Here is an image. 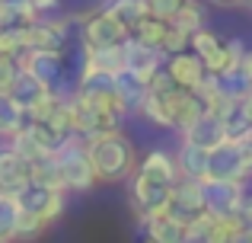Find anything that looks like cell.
Returning a JSON list of instances; mask_svg holds the SVG:
<instances>
[{
    "label": "cell",
    "instance_id": "33",
    "mask_svg": "<svg viewBox=\"0 0 252 243\" xmlns=\"http://www.w3.org/2000/svg\"><path fill=\"white\" fill-rule=\"evenodd\" d=\"M191 45V35H185L182 29H176V26H172L169 29V35H166V42H163V55H179V51H185Z\"/></svg>",
    "mask_w": 252,
    "mask_h": 243
},
{
    "label": "cell",
    "instance_id": "6",
    "mask_svg": "<svg viewBox=\"0 0 252 243\" xmlns=\"http://www.w3.org/2000/svg\"><path fill=\"white\" fill-rule=\"evenodd\" d=\"M19 68L32 70L42 83H48L55 93L67 96V55L64 51H48V48H32L19 58Z\"/></svg>",
    "mask_w": 252,
    "mask_h": 243
},
{
    "label": "cell",
    "instance_id": "13",
    "mask_svg": "<svg viewBox=\"0 0 252 243\" xmlns=\"http://www.w3.org/2000/svg\"><path fill=\"white\" fill-rule=\"evenodd\" d=\"M166 70L172 74V80L179 83L182 90H198L201 87V80L208 77V68H204V61L195 55V51H179V55H169L166 58Z\"/></svg>",
    "mask_w": 252,
    "mask_h": 243
},
{
    "label": "cell",
    "instance_id": "17",
    "mask_svg": "<svg viewBox=\"0 0 252 243\" xmlns=\"http://www.w3.org/2000/svg\"><path fill=\"white\" fill-rule=\"evenodd\" d=\"M176 163H179V176H185V179H208L211 150L182 138V147L176 150Z\"/></svg>",
    "mask_w": 252,
    "mask_h": 243
},
{
    "label": "cell",
    "instance_id": "28",
    "mask_svg": "<svg viewBox=\"0 0 252 243\" xmlns=\"http://www.w3.org/2000/svg\"><path fill=\"white\" fill-rule=\"evenodd\" d=\"M6 141H10V147L16 150V154H23V157H26V160H29V163L42 160V157L48 154V150H45L42 144H38V138L32 135V131L26 128V125H23V128H19V131H16V135H13V138H6Z\"/></svg>",
    "mask_w": 252,
    "mask_h": 243
},
{
    "label": "cell",
    "instance_id": "27",
    "mask_svg": "<svg viewBox=\"0 0 252 243\" xmlns=\"http://www.w3.org/2000/svg\"><path fill=\"white\" fill-rule=\"evenodd\" d=\"M16 218H19L16 195L3 192L0 195V240L3 243H16Z\"/></svg>",
    "mask_w": 252,
    "mask_h": 243
},
{
    "label": "cell",
    "instance_id": "8",
    "mask_svg": "<svg viewBox=\"0 0 252 243\" xmlns=\"http://www.w3.org/2000/svg\"><path fill=\"white\" fill-rule=\"evenodd\" d=\"M204 179H185L179 176V182L172 186V199L166 205V214H172L182 224H191L198 214H204Z\"/></svg>",
    "mask_w": 252,
    "mask_h": 243
},
{
    "label": "cell",
    "instance_id": "38",
    "mask_svg": "<svg viewBox=\"0 0 252 243\" xmlns=\"http://www.w3.org/2000/svg\"><path fill=\"white\" fill-rule=\"evenodd\" d=\"M233 243H252V234H249V231H240V234L233 237Z\"/></svg>",
    "mask_w": 252,
    "mask_h": 243
},
{
    "label": "cell",
    "instance_id": "5",
    "mask_svg": "<svg viewBox=\"0 0 252 243\" xmlns=\"http://www.w3.org/2000/svg\"><path fill=\"white\" fill-rule=\"evenodd\" d=\"M74 23L80 26V42L86 48H109V45H118L131 35L115 16H112L105 6L99 10H86V13H70Z\"/></svg>",
    "mask_w": 252,
    "mask_h": 243
},
{
    "label": "cell",
    "instance_id": "29",
    "mask_svg": "<svg viewBox=\"0 0 252 243\" xmlns=\"http://www.w3.org/2000/svg\"><path fill=\"white\" fill-rule=\"evenodd\" d=\"M172 26L182 29L185 35H195L198 29H204V6L198 3V0H185V6L176 13V19H172Z\"/></svg>",
    "mask_w": 252,
    "mask_h": 243
},
{
    "label": "cell",
    "instance_id": "20",
    "mask_svg": "<svg viewBox=\"0 0 252 243\" xmlns=\"http://www.w3.org/2000/svg\"><path fill=\"white\" fill-rule=\"evenodd\" d=\"M169 29H172L169 19H160V16H150V13H147V16H144L134 29H131V35H134L137 42L150 45V48H160L163 51V42H166Z\"/></svg>",
    "mask_w": 252,
    "mask_h": 243
},
{
    "label": "cell",
    "instance_id": "15",
    "mask_svg": "<svg viewBox=\"0 0 252 243\" xmlns=\"http://www.w3.org/2000/svg\"><path fill=\"white\" fill-rule=\"evenodd\" d=\"M182 138L185 141H195V144H201V147H208V150H214L217 144H223L227 141V131H223V119L217 112H201L195 122L189 125V128L182 131Z\"/></svg>",
    "mask_w": 252,
    "mask_h": 243
},
{
    "label": "cell",
    "instance_id": "37",
    "mask_svg": "<svg viewBox=\"0 0 252 243\" xmlns=\"http://www.w3.org/2000/svg\"><path fill=\"white\" fill-rule=\"evenodd\" d=\"M208 3L220 6V10H233V6H243V0H208Z\"/></svg>",
    "mask_w": 252,
    "mask_h": 243
},
{
    "label": "cell",
    "instance_id": "10",
    "mask_svg": "<svg viewBox=\"0 0 252 243\" xmlns=\"http://www.w3.org/2000/svg\"><path fill=\"white\" fill-rule=\"evenodd\" d=\"M6 93H10L13 100L26 109V112H35V109H42L45 103H51L58 96L48 83H42L35 74H32V70H26V68H19L16 80H13V87L6 90Z\"/></svg>",
    "mask_w": 252,
    "mask_h": 243
},
{
    "label": "cell",
    "instance_id": "9",
    "mask_svg": "<svg viewBox=\"0 0 252 243\" xmlns=\"http://www.w3.org/2000/svg\"><path fill=\"white\" fill-rule=\"evenodd\" d=\"M16 202H19V208H26V211L42 214L48 224H55V221L64 214V192L48 189V186H42V182H35V179H29L23 189H19Z\"/></svg>",
    "mask_w": 252,
    "mask_h": 243
},
{
    "label": "cell",
    "instance_id": "39",
    "mask_svg": "<svg viewBox=\"0 0 252 243\" xmlns=\"http://www.w3.org/2000/svg\"><path fill=\"white\" fill-rule=\"evenodd\" d=\"M243 106H246V112H249V119H252V93L246 96V100H243Z\"/></svg>",
    "mask_w": 252,
    "mask_h": 243
},
{
    "label": "cell",
    "instance_id": "35",
    "mask_svg": "<svg viewBox=\"0 0 252 243\" xmlns=\"http://www.w3.org/2000/svg\"><path fill=\"white\" fill-rule=\"evenodd\" d=\"M236 224H240V231H249L252 234V195L243 199L240 211H236Z\"/></svg>",
    "mask_w": 252,
    "mask_h": 243
},
{
    "label": "cell",
    "instance_id": "32",
    "mask_svg": "<svg viewBox=\"0 0 252 243\" xmlns=\"http://www.w3.org/2000/svg\"><path fill=\"white\" fill-rule=\"evenodd\" d=\"M185 6V0H147V10L150 16H160V19H176V13Z\"/></svg>",
    "mask_w": 252,
    "mask_h": 243
},
{
    "label": "cell",
    "instance_id": "18",
    "mask_svg": "<svg viewBox=\"0 0 252 243\" xmlns=\"http://www.w3.org/2000/svg\"><path fill=\"white\" fill-rule=\"evenodd\" d=\"M137 170L157 176V179L179 182V163H176V154H169V150H150L144 160H137Z\"/></svg>",
    "mask_w": 252,
    "mask_h": 243
},
{
    "label": "cell",
    "instance_id": "22",
    "mask_svg": "<svg viewBox=\"0 0 252 243\" xmlns=\"http://www.w3.org/2000/svg\"><path fill=\"white\" fill-rule=\"evenodd\" d=\"M220 119H223L227 141H252V119H249V112H246L243 103H233Z\"/></svg>",
    "mask_w": 252,
    "mask_h": 243
},
{
    "label": "cell",
    "instance_id": "3",
    "mask_svg": "<svg viewBox=\"0 0 252 243\" xmlns=\"http://www.w3.org/2000/svg\"><path fill=\"white\" fill-rule=\"evenodd\" d=\"M172 186L176 182H166V179H157L150 173H141L134 170L128 179V195H131V208H134L137 221H147L154 214H163L172 199Z\"/></svg>",
    "mask_w": 252,
    "mask_h": 243
},
{
    "label": "cell",
    "instance_id": "14",
    "mask_svg": "<svg viewBox=\"0 0 252 243\" xmlns=\"http://www.w3.org/2000/svg\"><path fill=\"white\" fill-rule=\"evenodd\" d=\"M147 243H189V224L176 221L172 214H154L147 221H137Z\"/></svg>",
    "mask_w": 252,
    "mask_h": 243
},
{
    "label": "cell",
    "instance_id": "42",
    "mask_svg": "<svg viewBox=\"0 0 252 243\" xmlns=\"http://www.w3.org/2000/svg\"><path fill=\"white\" fill-rule=\"evenodd\" d=\"M0 243H3V240H0Z\"/></svg>",
    "mask_w": 252,
    "mask_h": 243
},
{
    "label": "cell",
    "instance_id": "21",
    "mask_svg": "<svg viewBox=\"0 0 252 243\" xmlns=\"http://www.w3.org/2000/svg\"><path fill=\"white\" fill-rule=\"evenodd\" d=\"M115 90H118V100L125 103V109H128L131 115L137 112L141 100L147 96V83H144L141 77H134L131 70H122V74L115 77Z\"/></svg>",
    "mask_w": 252,
    "mask_h": 243
},
{
    "label": "cell",
    "instance_id": "1",
    "mask_svg": "<svg viewBox=\"0 0 252 243\" xmlns=\"http://www.w3.org/2000/svg\"><path fill=\"white\" fill-rule=\"evenodd\" d=\"M86 150H90V160L96 167L99 182H128L131 173L137 170L134 144L122 135V128L86 138Z\"/></svg>",
    "mask_w": 252,
    "mask_h": 243
},
{
    "label": "cell",
    "instance_id": "19",
    "mask_svg": "<svg viewBox=\"0 0 252 243\" xmlns=\"http://www.w3.org/2000/svg\"><path fill=\"white\" fill-rule=\"evenodd\" d=\"M147 125H154V128H169L172 131V112H169V100L166 96H157L147 90V96L141 100V106H137V112Z\"/></svg>",
    "mask_w": 252,
    "mask_h": 243
},
{
    "label": "cell",
    "instance_id": "2",
    "mask_svg": "<svg viewBox=\"0 0 252 243\" xmlns=\"http://www.w3.org/2000/svg\"><path fill=\"white\" fill-rule=\"evenodd\" d=\"M55 157H58V163H61L67 192H90V189L99 186L96 167H93V160H90V150H86L83 138H77V135L67 138V141L55 150Z\"/></svg>",
    "mask_w": 252,
    "mask_h": 243
},
{
    "label": "cell",
    "instance_id": "11",
    "mask_svg": "<svg viewBox=\"0 0 252 243\" xmlns=\"http://www.w3.org/2000/svg\"><path fill=\"white\" fill-rule=\"evenodd\" d=\"M125 55H128V68L125 70H131L134 77H141L144 83H150V77L166 64V55H163L160 48H150V45L137 42L134 35L125 38Z\"/></svg>",
    "mask_w": 252,
    "mask_h": 243
},
{
    "label": "cell",
    "instance_id": "26",
    "mask_svg": "<svg viewBox=\"0 0 252 243\" xmlns=\"http://www.w3.org/2000/svg\"><path fill=\"white\" fill-rule=\"evenodd\" d=\"M48 231V221L42 214H32L26 208H19V218H16V243H35L45 237Z\"/></svg>",
    "mask_w": 252,
    "mask_h": 243
},
{
    "label": "cell",
    "instance_id": "25",
    "mask_svg": "<svg viewBox=\"0 0 252 243\" xmlns=\"http://www.w3.org/2000/svg\"><path fill=\"white\" fill-rule=\"evenodd\" d=\"M32 179L42 182V186H48V189H58V192H67V182H64L61 163H58L55 154H45L42 160L32 163Z\"/></svg>",
    "mask_w": 252,
    "mask_h": 243
},
{
    "label": "cell",
    "instance_id": "12",
    "mask_svg": "<svg viewBox=\"0 0 252 243\" xmlns=\"http://www.w3.org/2000/svg\"><path fill=\"white\" fill-rule=\"evenodd\" d=\"M29 179H32V163L23 154H16L10 144H0V189L16 195Z\"/></svg>",
    "mask_w": 252,
    "mask_h": 243
},
{
    "label": "cell",
    "instance_id": "30",
    "mask_svg": "<svg viewBox=\"0 0 252 243\" xmlns=\"http://www.w3.org/2000/svg\"><path fill=\"white\" fill-rule=\"evenodd\" d=\"M26 38H23V26H6L0 29V55H10V58H23L26 55Z\"/></svg>",
    "mask_w": 252,
    "mask_h": 243
},
{
    "label": "cell",
    "instance_id": "4",
    "mask_svg": "<svg viewBox=\"0 0 252 243\" xmlns=\"http://www.w3.org/2000/svg\"><path fill=\"white\" fill-rule=\"evenodd\" d=\"M252 176V141H223L211 150L208 179L246 182Z\"/></svg>",
    "mask_w": 252,
    "mask_h": 243
},
{
    "label": "cell",
    "instance_id": "24",
    "mask_svg": "<svg viewBox=\"0 0 252 243\" xmlns=\"http://www.w3.org/2000/svg\"><path fill=\"white\" fill-rule=\"evenodd\" d=\"M23 125H26V109L6 90H0V138H13Z\"/></svg>",
    "mask_w": 252,
    "mask_h": 243
},
{
    "label": "cell",
    "instance_id": "7",
    "mask_svg": "<svg viewBox=\"0 0 252 243\" xmlns=\"http://www.w3.org/2000/svg\"><path fill=\"white\" fill-rule=\"evenodd\" d=\"M246 182H233V179H204V208L214 218H233L240 211L243 199H246Z\"/></svg>",
    "mask_w": 252,
    "mask_h": 243
},
{
    "label": "cell",
    "instance_id": "16",
    "mask_svg": "<svg viewBox=\"0 0 252 243\" xmlns=\"http://www.w3.org/2000/svg\"><path fill=\"white\" fill-rule=\"evenodd\" d=\"M166 100H169V112H172V131H179V135H182L201 112H208L204 100L195 93V90H176L172 96H166Z\"/></svg>",
    "mask_w": 252,
    "mask_h": 243
},
{
    "label": "cell",
    "instance_id": "34",
    "mask_svg": "<svg viewBox=\"0 0 252 243\" xmlns=\"http://www.w3.org/2000/svg\"><path fill=\"white\" fill-rule=\"evenodd\" d=\"M16 74H19V61L10 55H0V90H10Z\"/></svg>",
    "mask_w": 252,
    "mask_h": 243
},
{
    "label": "cell",
    "instance_id": "31",
    "mask_svg": "<svg viewBox=\"0 0 252 243\" xmlns=\"http://www.w3.org/2000/svg\"><path fill=\"white\" fill-rule=\"evenodd\" d=\"M147 90H150V93H157V96H172V93H176V90H182V87H179V83L172 80V74L166 70V64H163V68L157 70L154 77H150Z\"/></svg>",
    "mask_w": 252,
    "mask_h": 243
},
{
    "label": "cell",
    "instance_id": "40",
    "mask_svg": "<svg viewBox=\"0 0 252 243\" xmlns=\"http://www.w3.org/2000/svg\"><path fill=\"white\" fill-rule=\"evenodd\" d=\"M243 6H252V0H243Z\"/></svg>",
    "mask_w": 252,
    "mask_h": 243
},
{
    "label": "cell",
    "instance_id": "41",
    "mask_svg": "<svg viewBox=\"0 0 252 243\" xmlns=\"http://www.w3.org/2000/svg\"><path fill=\"white\" fill-rule=\"evenodd\" d=\"M0 195H3V189H0Z\"/></svg>",
    "mask_w": 252,
    "mask_h": 243
},
{
    "label": "cell",
    "instance_id": "36",
    "mask_svg": "<svg viewBox=\"0 0 252 243\" xmlns=\"http://www.w3.org/2000/svg\"><path fill=\"white\" fill-rule=\"evenodd\" d=\"M58 3H61V0H32V6H35L42 16H45V13H55V10H58Z\"/></svg>",
    "mask_w": 252,
    "mask_h": 243
},
{
    "label": "cell",
    "instance_id": "23",
    "mask_svg": "<svg viewBox=\"0 0 252 243\" xmlns=\"http://www.w3.org/2000/svg\"><path fill=\"white\" fill-rule=\"evenodd\" d=\"M102 6H105V10H109L128 32L150 13V10H147V0H105Z\"/></svg>",
    "mask_w": 252,
    "mask_h": 243
}]
</instances>
